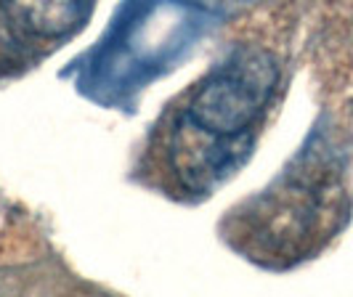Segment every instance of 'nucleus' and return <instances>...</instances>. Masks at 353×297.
I'll list each match as a JSON object with an SVG mask.
<instances>
[{
	"mask_svg": "<svg viewBox=\"0 0 353 297\" xmlns=\"http://www.w3.org/2000/svg\"><path fill=\"white\" fill-rule=\"evenodd\" d=\"M276 80L279 67L271 53L242 48L194 85L178 125L236 157V149H248L250 133L271 101Z\"/></svg>",
	"mask_w": 353,
	"mask_h": 297,
	"instance_id": "1",
	"label": "nucleus"
},
{
	"mask_svg": "<svg viewBox=\"0 0 353 297\" xmlns=\"http://www.w3.org/2000/svg\"><path fill=\"white\" fill-rule=\"evenodd\" d=\"M321 207H324V194L316 183H303L287 186L284 192H274V205H261L258 221H261V242L274 245V249H290L303 245L314 236V231L321 223Z\"/></svg>",
	"mask_w": 353,
	"mask_h": 297,
	"instance_id": "2",
	"label": "nucleus"
},
{
	"mask_svg": "<svg viewBox=\"0 0 353 297\" xmlns=\"http://www.w3.org/2000/svg\"><path fill=\"white\" fill-rule=\"evenodd\" d=\"M90 6L80 3H3L0 17L17 32L40 40L67 37L83 27Z\"/></svg>",
	"mask_w": 353,
	"mask_h": 297,
	"instance_id": "3",
	"label": "nucleus"
}]
</instances>
